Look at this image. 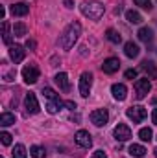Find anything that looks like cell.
<instances>
[{
    "label": "cell",
    "instance_id": "8",
    "mask_svg": "<svg viewBox=\"0 0 157 158\" xmlns=\"http://www.w3.org/2000/svg\"><path fill=\"white\" fill-rule=\"evenodd\" d=\"M24 107H26L28 114H37L41 110L39 101H37V98H35L34 92H28V94H26V98H24Z\"/></svg>",
    "mask_w": 157,
    "mask_h": 158
},
{
    "label": "cell",
    "instance_id": "29",
    "mask_svg": "<svg viewBox=\"0 0 157 158\" xmlns=\"http://www.w3.org/2000/svg\"><path fill=\"white\" fill-rule=\"evenodd\" d=\"M43 94H44V98H46L48 101H50V99H57V98H59V96L56 94V90H54V88H50V86H44V88H43Z\"/></svg>",
    "mask_w": 157,
    "mask_h": 158
},
{
    "label": "cell",
    "instance_id": "18",
    "mask_svg": "<svg viewBox=\"0 0 157 158\" xmlns=\"http://www.w3.org/2000/svg\"><path fill=\"white\" fill-rule=\"evenodd\" d=\"M61 107H65V101H61L59 98H57V99H50L48 105H46V112H48V114H56V112L61 110Z\"/></svg>",
    "mask_w": 157,
    "mask_h": 158
},
{
    "label": "cell",
    "instance_id": "38",
    "mask_svg": "<svg viewBox=\"0 0 157 158\" xmlns=\"http://www.w3.org/2000/svg\"><path fill=\"white\" fill-rule=\"evenodd\" d=\"M152 121H154V125H157V107L154 109V112H152Z\"/></svg>",
    "mask_w": 157,
    "mask_h": 158
},
{
    "label": "cell",
    "instance_id": "25",
    "mask_svg": "<svg viewBox=\"0 0 157 158\" xmlns=\"http://www.w3.org/2000/svg\"><path fill=\"white\" fill-rule=\"evenodd\" d=\"M139 138H141L142 142H152V140H154V132H152V129L142 127V129L139 131Z\"/></svg>",
    "mask_w": 157,
    "mask_h": 158
},
{
    "label": "cell",
    "instance_id": "40",
    "mask_svg": "<svg viewBox=\"0 0 157 158\" xmlns=\"http://www.w3.org/2000/svg\"><path fill=\"white\" fill-rule=\"evenodd\" d=\"M0 158H4V156H0Z\"/></svg>",
    "mask_w": 157,
    "mask_h": 158
},
{
    "label": "cell",
    "instance_id": "20",
    "mask_svg": "<svg viewBox=\"0 0 157 158\" xmlns=\"http://www.w3.org/2000/svg\"><path fill=\"white\" fill-rule=\"evenodd\" d=\"M137 35H139V39L142 40V42H146V44L154 40V31H152L150 28H141Z\"/></svg>",
    "mask_w": 157,
    "mask_h": 158
},
{
    "label": "cell",
    "instance_id": "15",
    "mask_svg": "<svg viewBox=\"0 0 157 158\" xmlns=\"http://www.w3.org/2000/svg\"><path fill=\"white\" fill-rule=\"evenodd\" d=\"M54 81H56V85L63 90V92H69L70 90V83H69V76L65 74V72H59L56 77H54Z\"/></svg>",
    "mask_w": 157,
    "mask_h": 158
},
{
    "label": "cell",
    "instance_id": "31",
    "mask_svg": "<svg viewBox=\"0 0 157 158\" xmlns=\"http://www.w3.org/2000/svg\"><path fill=\"white\" fill-rule=\"evenodd\" d=\"M0 140H2L4 145H11V134H9V132H6V131L0 132Z\"/></svg>",
    "mask_w": 157,
    "mask_h": 158
},
{
    "label": "cell",
    "instance_id": "24",
    "mask_svg": "<svg viewBox=\"0 0 157 158\" xmlns=\"http://www.w3.org/2000/svg\"><path fill=\"white\" fill-rule=\"evenodd\" d=\"M26 33H28V28H26L24 22H17V24L13 26V35H15V37H24Z\"/></svg>",
    "mask_w": 157,
    "mask_h": 158
},
{
    "label": "cell",
    "instance_id": "14",
    "mask_svg": "<svg viewBox=\"0 0 157 158\" xmlns=\"http://www.w3.org/2000/svg\"><path fill=\"white\" fill-rule=\"evenodd\" d=\"M111 94H113L115 99L124 101L126 96H128V88H126V85H122V83H115V85L111 86Z\"/></svg>",
    "mask_w": 157,
    "mask_h": 158
},
{
    "label": "cell",
    "instance_id": "21",
    "mask_svg": "<svg viewBox=\"0 0 157 158\" xmlns=\"http://www.w3.org/2000/svg\"><path fill=\"white\" fill-rule=\"evenodd\" d=\"M129 155L131 156H135V158H142L144 155H146V149L142 147V145H139V143H133V145H129Z\"/></svg>",
    "mask_w": 157,
    "mask_h": 158
},
{
    "label": "cell",
    "instance_id": "35",
    "mask_svg": "<svg viewBox=\"0 0 157 158\" xmlns=\"http://www.w3.org/2000/svg\"><path fill=\"white\" fill-rule=\"evenodd\" d=\"M11 77H15V70H11V72H7V74L4 76V81H13Z\"/></svg>",
    "mask_w": 157,
    "mask_h": 158
},
{
    "label": "cell",
    "instance_id": "37",
    "mask_svg": "<svg viewBox=\"0 0 157 158\" xmlns=\"http://www.w3.org/2000/svg\"><path fill=\"white\" fill-rule=\"evenodd\" d=\"M63 4H65V7H69V9H72V7H74V2H72V0H65Z\"/></svg>",
    "mask_w": 157,
    "mask_h": 158
},
{
    "label": "cell",
    "instance_id": "33",
    "mask_svg": "<svg viewBox=\"0 0 157 158\" xmlns=\"http://www.w3.org/2000/svg\"><path fill=\"white\" fill-rule=\"evenodd\" d=\"M65 107H67V109H69V110H74V109H76V103H74V101H70V99H69V101H65Z\"/></svg>",
    "mask_w": 157,
    "mask_h": 158
},
{
    "label": "cell",
    "instance_id": "32",
    "mask_svg": "<svg viewBox=\"0 0 157 158\" xmlns=\"http://www.w3.org/2000/svg\"><path fill=\"white\" fill-rule=\"evenodd\" d=\"M124 76H126V79H135L137 77V70H133V68H131V70H126Z\"/></svg>",
    "mask_w": 157,
    "mask_h": 158
},
{
    "label": "cell",
    "instance_id": "2",
    "mask_svg": "<svg viewBox=\"0 0 157 158\" xmlns=\"http://www.w3.org/2000/svg\"><path fill=\"white\" fill-rule=\"evenodd\" d=\"M79 11L83 17L91 19V20H100L105 13V6L98 0H85L81 6H79Z\"/></svg>",
    "mask_w": 157,
    "mask_h": 158
},
{
    "label": "cell",
    "instance_id": "12",
    "mask_svg": "<svg viewBox=\"0 0 157 158\" xmlns=\"http://www.w3.org/2000/svg\"><path fill=\"white\" fill-rule=\"evenodd\" d=\"M118 68H120V61L117 57H109L102 63V70L105 74H115V72H118Z\"/></svg>",
    "mask_w": 157,
    "mask_h": 158
},
{
    "label": "cell",
    "instance_id": "17",
    "mask_svg": "<svg viewBox=\"0 0 157 158\" xmlns=\"http://www.w3.org/2000/svg\"><path fill=\"white\" fill-rule=\"evenodd\" d=\"M141 68L148 74V79H157V64L154 61H144Z\"/></svg>",
    "mask_w": 157,
    "mask_h": 158
},
{
    "label": "cell",
    "instance_id": "6",
    "mask_svg": "<svg viewBox=\"0 0 157 158\" xmlns=\"http://www.w3.org/2000/svg\"><path fill=\"white\" fill-rule=\"evenodd\" d=\"M91 86H92V74L83 72L81 77H79V94H81V98H87L91 94Z\"/></svg>",
    "mask_w": 157,
    "mask_h": 158
},
{
    "label": "cell",
    "instance_id": "26",
    "mask_svg": "<svg viewBox=\"0 0 157 158\" xmlns=\"http://www.w3.org/2000/svg\"><path fill=\"white\" fill-rule=\"evenodd\" d=\"M30 155L34 158H46V151H44V147H41V145H32V147H30Z\"/></svg>",
    "mask_w": 157,
    "mask_h": 158
},
{
    "label": "cell",
    "instance_id": "30",
    "mask_svg": "<svg viewBox=\"0 0 157 158\" xmlns=\"http://www.w3.org/2000/svg\"><path fill=\"white\" fill-rule=\"evenodd\" d=\"M135 2V6H139V7H142V9H152V0H133Z\"/></svg>",
    "mask_w": 157,
    "mask_h": 158
},
{
    "label": "cell",
    "instance_id": "13",
    "mask_svg": "<svg viewBox=\"0 0 157 158\" xmlns=\"http://www.w3.org/2000/svg\"><path fill=\"white\" fill-rule=\"evenodd\" d=\"M11 15H15V17H26L28 13H30V6L26 4V2H17V4H13L11 6Z\"/></svg>",
    "mask_w": 157,
    "mask_h": 158
},
{
    "label": "cell",
    "instance_id": "34",
    "mask_svg": "<svg viewBox=\"0 0 157 158\" xmlns=\"http://www.w3.org/2000/svg\"><path fill=\"white\" fill-rule=\"evenodd\" d=\"M91 158H107V155H105L104 151H96V153H94Z\"/></svg>",
    "mask_w": 157,
    "mask_h": 158
},
{
    "label": "cell",
    "instance_id": "39",
    "mask_svg": "<svg viewBox=\"0 0 157 158\" xmlns=\"http://www.w3.org/2000/svg\"><path fill=\"white\" fill-rule=\"evenodd\" d=\"M154 153H155V156H157V147H155V149H154Z\"/></svg>",
    "mask_w": 157,
    "mask_h": 158
},
{
    "label": "cell",
    "instance_id": "10",
    "mask_svg": "<svg viewBox=\"0 0 157 158\" xmlns=\"http://www.w3.org/2000/svg\"><path fill=\"white\" fill-rule=\"evenodd\" d=\"M74 142L78 143L79 147H83V149H89L92 145V138H91V134L87 131H78L74 134Z\"/></svg>",
    "mask_w": 157,
    "mask_h": 158
},
{
    "label": "cell",
    "instance_id": "23",
    "mask_svg": "<svg viewBox=\"0 0 157 158\" xmlns=\"http://www.w3.org/2000/svg\"><path fill=\"white\" fill-rule=\"evenodd\" d=\"M2 40H4V44H11V33H9L7 20H2Z\"/></svg>",
    "mask_w": 157,
    "mask_h": 158
},
{
    "label": "cell",
    "instance_id": "9",
    "mask_svg": "<svg viewBox=\"0 0 157 158\" xmlns=\"http://www.w3.org/2000/svg\"><path fill=\"white\" fill-rule=\"evenodd\" d=\"M113 136L117 138L118 142H128L131 138V129L126 125V123H118L113 131Z\"/></svg>",
    "mask_w": 157,
    "mask_h": 158
},
{
    "label": "cell",
    "instance_id": "5",
    "mask_svg": "<svg viewBox=\"0 0 157 158\" xmlns=\"http://www.w3.org/2000/svg\"><path fill=\"white\" fill-rule=\"evenodd\" d=\"M91 121H92L96 127L107 125V121H109V112H107V109H96V110H92V112H91Z\"/></svg>",
    "mask_w": 157,
    "mask_h": 158
},
{
    "label": "cell",
    "instance_id": "28",
    "mask_svg": "<svg viewBox=\"0 0 157 158\" xmlns=\"http://www.w3.org/2000/svg\"><path fill=\"white\" fill-rule=\"evenodd\" d=\"M13 158H28V155H26V147H24L22 143H17V145L13 147Z\"/></svg>",
    "mask_w": 157,
    "mask_h": 158
},
{
    "label": "cell",
    "instance_id": "3",
    "mask_svg": "<svg viewBox=\"0 0 157 158\" xmlns=\"http://www.w3.org/2000/svg\"><path fill=\"white\" fill-rule=\"evenodd\" d=\"M150 90H152V83H150L148 77L137 79V81H135V98H137V99H144Z\"/></svg>",
    "mask_w": 157,
    "mask_h": 158
},
{
    "label": "cell",
    "instance_id": "11",
    "mask_svg": "<svg viewBox=\"0 0 157 158\" xmlns=\"http://www.w3.org/2000/svg\"><path fill=\"white\" fill-rule=\"evenodd\" d=\"M24 55H26V52H24V48H22V46H19V44L9 46V59H11L15 64L22 63V61H24Z\"/></svg>",
    "mask_w": 157,
    "mask_h": 158
},
{
    "label": "cell",
    "instance_id": "7",
    "mask_svg": "<svg viewBox=\"0 0 157 158\" xmlns=\"http://www.w3.org/2000/svg\"><path fill=\"white\" fill-rule=\"evenodd\" d=\"M22 79H24L28 85L37 83V79H39V68H37L35 64H26V66L22 68Z\"/></svg>",
    "mask_w": 157,
    "mask_h": 158
},
{
    "label": "cell",
    "instance_id": "36",
    "mask_svg": "<svg viewBox=\"0 0 157 158\" xmlns=\"http://www.w3.org/2000/svg\"><path fill=\"white\" fill-rule=\"evenodd\" d=\"M35 40H26V48H30V50H35Z\"/></svg>",
    "mask_w": 157,
    "mask_h": 158
},
{
    "label": "cell",
    "instance_id": "22",
    "mask_svg": "<svg viewBox=\"0 0 157 158\" xmlns=\"http://www.w3.org/2000/svg\"><path fill=\"white\" fill-rule=\"evenodd\" d=\"M13 123H15V114H11V112H2L0 114V125L2 127H9Z\"/></svg>",
    "mask_w": 157,
    "mask_h": 158
},
{
    "label": "cell",
    "instance_id": "4",
    "mask_svg": "<svg viewBox=\"0 0 157 158\" xmlns=\"http://www.w3.org/2000/svg\"><path fill=\"white\" fill-rule=\"evenodd\" d=\"M126 114H128V118L131 119L133 123H141V121H144V118L148 116L146 109L141 107V105H131V107L126 110Z\"/></svg>",
    "mask_w": 157,
    "mask_h": 158
},
{
    "label": "cell",
    "instance_id": "19",
    "mask_svg": "<svg viewBox=\"0 0 157 158\" xmlns=\"http://www.w3.org/2000/svg\"><path fill=\"white\" fill-rule=\"evenodd\" d=\"M126 20H128L129 24H141V22H142V15H141L139 11L129 9V11H126Z\"/></svg>",
    "mask_w": 157,
    "mask_h": 158
},
{
    "label": "cell",
    "instance_id": "27",
    "mask_svg": "<svg viewBox=\"0 0 157 158\" xmlns=\"http://www.w3.org/2000/svg\"><path fill=\"white\" fill-rule=\"evenodd\" d=\"M105 37H107L109 42H113V44H120V40H122V37L118 35V31H115L113 28H109V30L105 31Z\"/></svg>",
    "mask_w": 157,
    "mask_h": 158
},
{
    "label": "cell",
    "instance_id": "16",
    "mask_svg": "<svg viewBox=\"0 0 157 158\" xmlns=\"http://www.w3.org/2000/svg\"><path fill=\"white\" fill-rule=\"evenodd\" d=\"M139 52H141V50H139V46H137L133 40H129V42H126V44H124V53H126L129 59L139 57Z\"/></svg>",
    "mask_w": 157,
    "mask_h": 158
},
{
    "label": "cell",
    "instance_id": "1",
    "mask_svg": "<svg viewBox=\"0 0 157 158\" xmlns=\"http://www.w3.org/2000/svg\"><path fill=\"white\" fill-rule=\"evenodd\" d=\"M79 35H81V24H79V22H70V24L65 28L63 35L59 37V44H61V48H63V50H70V48H74V44L78 42Z\"/></svg>",
    "mask_w": 157,
    "mask_h": 158
}]
</instances>
